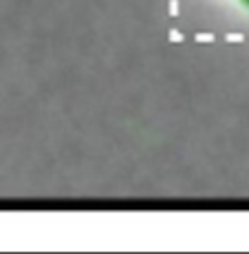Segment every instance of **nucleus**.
Returning a JSON list of instances; mask_svg holds the SVG:
<instances>
[{
    "mask_svg": "<svg viewBox=\"0 0 249 254\" xmlns=\"http://www.w3.org/2000/svg\"><path fill=\"white\" fill-rule=\"evenodd\" d=\"M245 2H247V4H249V0H245Z\"/></svg>",
    "mask_w": 249,
    "mask_h": 254,
    "instance_id": "nucleus-1",
    "label": "nucleus"
}]
</instances>
